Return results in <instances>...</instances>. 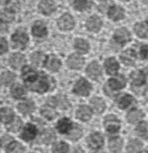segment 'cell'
Wrapping results in <instances>:
<instances>
[{
  "mask_svg": "<svg viewBox=\"0 0 148 153\" xmlns=\"http://www.w3.org/2000/svg\"><path fill=\"white\" fill-rule=\"evenodd\" d=\"M22 78L26 87L32 91L43 94L49 88V81L46 74L38 72L29 66H25L22 70Z\"/></svg>",
  "mask_w": 148,
  "mask_h": 153,
  "instance_id": "6da1fadb",
  "label": "cell"
},
{
  "mask_svg": "<svg viewBox=\"0 0 148 153\" xmlns=\"http://www.w3.org/2000/svg\"><path fill=\"white\" fill-rule=\"evenodd\" d=\"M11 41L13 43L14 47L18 49H22L27 45L28 43V36L26 33L22 32V30H17L12 35Z\"/></svg>",
  "mask_w": 148,
  "mask_h": 153,
  "instance_id": "7a4b0ae2",
  "label": "cell"
},
{
  "mask_svg": "<svg viewBox=\"0 0 148 153\" xmlns=\"http://www.w3.org/2000/svg\"><path fill=\"white\" fill-rule=\"evenodd\" d=\"M15 112L10 107H0V123L4 124L5 126L15 120Z\"/></svg>",
  "mask_w": 148,
  "mask_h": 153,
  "instance_id": "3957f363",
  "label": "cell"
},
{
  "mask_svg": "<svg viewBox=\"0 0 148 153\" xmlns=\"http://www.w3.org/2000/svg\"><path fill=\"white\" fill-rule=\"evenodd\" d=\"M104 127L110 133H116L120 129V122L114 115H108L104 120Z\"/></svg>",
  "mask_w": 148,
  "mask_h": 153,
  "instance_id": "277c9868",
  "label": "cell"
},
{
  "mask_svg": "<svg viewBox=\"0 0 148 153\" xmlns=\"http://www.w3.org/2000/svg\"><path fill=\"white\" fill-rule=\"evenodd\" d=\"M74 92L78 96H88L91 90V85L88 81L85 79H81L76 82L75 86H74Z\"/></svg>",
  "mask_w": 148,
  "mask_h": 153,
  "instance_id": "5b68a950",
  "label": "cell"
},
{
  "mask_svg": "<svg viewBox=\"0 0 148 153\" xmlns=\"http://www.w3.org/2000/svg\"><path fill=\"white\" fill-rule=\"evenodd\" d=\"M37 133H38V130H37V127L34 125V124H27L26 126H24L23 130L21 132V138L23 140H34L37 136Z\"/></svg>",
  "mask_w": 148,
  "mask_h": 153,
  "instance_id": "8992f818",
  "label": "cell"
},
{
  "mask_svg": "<svg viewBox=\"0 0 148 153\" xmlns=\"http://www.w3.org/2000/svg\"><path fill=\"white\" fill-rule=\"evenodd\" d=\"M57 24H59V27L61 28V30H72L74 26V19L69 14H65V15H63L59 19Z\"/></svg>",
  "mask_w": 148,
  "mask_h": 153,
  "instance_id": "52a82bcc",
  "label": "cell"
},
{
  "mask_svg": "<svg viewBox=\"0 0 148 153\" xmlns=\"http://www.w3.org/2000/svg\"><path fill=\"white\" fill-rule=\"evenodd\" d=\"M24 63H25V57L20 53H13L9 58V64L11 65V67L15 68V69H18L21 66H23Z\"/></svg>",
  "mask_w": 148,
  "mask_h": 153,
  "instance_id": "ba28073f",
  "label": "cell"
},
{
  "mask_svg": "<svg viewBox=\"0 0 148 153\" xmlns=\"http://www.w3.org/2000/svg\"><path fill=\"white\" fill-rule=\"evenodd\" d=\"M55 4L52 0H42L39 4V11L44 15H50L54 12Z\"/></svg>",
  "mask_w": 148,
  "mask_h": 153,
  "instance_id": "9c48e42d",
  "label": "cell"
},
{
  "mask_svg": "<svg viewBox=\"0 0 148 153\" xmlns=\"http://www.w3.org/2000/svg\"><path fill=\"white\" fill-rule=\"evenodd\" d=\"M114 39L117 43H120L121 45H123V44H125L127 41H129V39H130V34H129V32L126 28H119V30H117L116 33H115Z\"/></svg>",
  "mask_w": 148,
  "mask_h": 153,
  "instance_id": "30bf717a",
  "label": "cell"
},
{
  "mask_svg": "<svg viewBox=\"0 0 148 153\" xmlns=\"http://www.w3.org/2000/svg\"><path fill=\"white\" fill-rule=\"evenodd\" d=\"M88 143H89V146L91 148H94V149H98L100 147H102L103 145V138H102V135L100 133H92L91 135L89 136L88 138Z\"/></svg>",
  "mask_w": 148,
  "mask_h": 153,
  "instance_id": "8fae6325",
  "label": "cell"
},
{
  "mask_svg": "<svg viewBox=\"0 0 148 153\" xmlns=\"http://www.w3.org/2000/svg\"><path fill=\"white\" fill-rule=\"evenodd\" d=\"M32 35L37 38H44L47 35V28L45 24L41 21H38L32 26Z\"/></svg>",
  "mask_w": 148,
  "mask_h": 153,
  "instance_id": "7c38bea8",
  "label": "cell"
},
{
  "mask_svg": "<svg viewBox=\"0 0 148 153\" xmlns=\"http://www.w3.org/2000/svg\"><path fill=\"white\" fill-rule=\"evenodd\" d=\"M68 66L72 69H81L84 65V59L78 55H71L68 58Z\"/></svg>",
  "mask_w": 148,
  "mask_h": 153,
  "instance_id": "4fadbf2b",
  "label": "cell"
},
{
  "mask_svg": "<svg viewBox=\"0 0 148 153\" xmlns=\"http://www.w3.org/2000/svg\"><path fill=\"white\" fill-rule=\"evenodd\" d=\"M25 87L23 85L18 83H13L11 85V94L13 96V98L22 99L23 97H25Z\"/></svg>",
  "mask_w": 148,
  "mask_h": 153,
  "instance_id": "5bb4252c",
  "label": "cell"
},
{
  "mask_svg": "<svg viewBox=\"0 0 148 153\" xmlns=\"http://www.w3.org/2000/svg\"><path fill=\"white\" fill-rule=\"evenodd\" d=\"M87 74L90 78L92 79L97 80L100 76H101V67L99 66V64L96 63V62H93L91 63L87 68Z\"/></svg>",
  "mask_w": 148,
  "mask_h": 153,
  "instance_id": "9a60e30c",
  "label": "cell"
},
{
  "mask_svg": "<svg viewBox=\"0 0 148 153\" xmlns=\"http://www.w3.org/2000/svg\"><path fill=\"white\" fill-rule=\"evenodd\" d=\"M101 25H102L101 20L97 16H92L87 21V27L91 32H98L100 30V27H101Z\"/></svg>",
  "mask_w": 148,
  "mask_h": 153,
  "instance_id": "2e32d148",
  "label": "cell"
},
{
  "mask_svg": "<svg viewBox=\"0 0 148 153\" xmlns=\"http://www.w3.org/2000/svg\"><path fill=\"white\" fill-rule=\"evenodd\" d=\"M17 108L22 114L27 115V114H30V113L34 110V102H32V101H25V102L19 103Z\"/></svg>",
  "mask_w": 148,
  "mask_h": 153,
  "instance_id": "e0dca14e",
  "label": "cell"
},
{
  "mask_svg": "<svg viewBox=\"0 0 148 153\" xmlns=\"http://www.w3.org/2000/svg\"><path fill=\"white\" fill-rule=\"evenodd\" d=\"M45 66L51 71H57L59 68L61 67V61L54 56H49L45 62Z\"/></svg>",
  "mask_w": 148,
  "mask_h": 153,
  "instance_id": "ac0fdd59",
  "label": "cell"
},
{
  "mask_svg": "<svg viewBox=\"0 0 148 153\" xmlns=\"http://www.w3.org/2000/svg\"><path fill=\"white\" fill-rule=\"evenodd\" d=\"M137 59V55L133 49H127L121 55V60L126 65H133Z\"/></svg>",
  "mask_w": 148,
  "mask_h": 153,
  "instance_id": "d6986e66",
  "label": "cell"
},
{
  "mask_svg": "<svg viewBox=\"0 0 148 153\" xmlns=\"http://www.w3.org/2000/svg\"><path fill=\"white\" fill-rule=\"evenodd\" d=\"M24 147L21 143L12 140L7 147H5V153H23Z\"/></svg>",
  "mask_w": 148,
  "mask_h": 153,
  "instance_id": "ffe728a7",
  "label": "cell"
},
{
  "mask_svg": "<svg viewBox=\"0 0 148 153\" xmlns=\"http://www.w3.org/2000/svg\"><path fill=\"white\" fill-rule=\"evenodd\" d=\"M15 74L11 71H3L0 74V84L4 86H10L15 82Z\"/></svg>",
  "mask_w": 148,
  "mask_h": 153,
  "instance_id": "44dd1931",
  "label": "cell"
},
{
  "mask_svg": "<svg viewBox=\"0 0 148 153\" xmlns=\"http://www.w3.org/2000/svg\"><path fill=\"white\" fill-rule=\"evenodd\" d=\"M125 78L123 76H119L116 78H113L108 81V86H110L112 89H121V88L124 87L125 85Z\"/></svg>",
  "mask_w": 148,
  "mask_h": 153,
  "instance_id": "7402d4cb",
  "label": "cell"
},
{
  "mask_svg": "<svg viewBox=\"0 0 148 153\" xmlns=\"http://www.w3.org/2000/svg\"><path fill=\"white\" fill-rule=\"evenodd\" d=\"M135 32L140 38L148 37V22H140L135 25Z\"/></svg>",
  "mask_w": 148,
  "mask_h": 153,
  "instance_id": "603a6c76",
  "label": "cell"
},
{
  "mask_svg": "<svg viewBox=\"0 0 148 153\" xmlns=\"http://www.w3.org/2000/svg\"><path fill=\"white\" fill-rule=\"evenodd\" d=\"M123 16H124V11L122 10V7L114 5V7H110V10H108V17L111 19L120 20L123 18Z\"/></svg>",
  "mask_w": 148,
  "mask_h": 153,
  "instance_id": "cb8c5ba5",
  "label": "cell"
},
{
  "mask_svg": "<svg viewBox=\"0 0 148 153\" xmlns=\"http://www.w3.org/2000/svg\"><path fill=\"white\" fill-rule=\"evenodd\" d=\"M76 115L81 121H89L92 117V110L88 106H81L76 111Z\"/></svg>",
  "mask_w": 148,
  "mask_h": 153,
  "instance_id": "d4e9b609",
  "label": "cell"
},
{
  "mask_svg": "<svg viewBox=\"0 0 148 153\" xmlns=\"http://www.w3.org/2000/svg\"><path fill=\"white\" fill-rule=\"evenodd\" d=\"M104 66H106V72L108 74H115L117 71H118L119 68V64L114 58H111V59H108L104 63Z\"/></svg>",
  "mask_w": 148,
  "mask_h": 153,
  "instance_id": "484cf974",
  "label": "cell"
},
{
  "mask_svg": "<svg viewBox=\"0 0 148 153\" xmlns=\"http://www.w3.org/2000/svg\"><path fill=\"white\" fill-rule=\"evenodd\" d=\"M92 108L96 113H101L106 109V104H104L103 100L100 98H93L91 100Z\"/></svg>",
  "mask_w": 148,
  "mask_h": 153,
  "instance_id": "4316f807",
  "label": "cell"
},
{
  "mask_svg": "<svg viewBox=\"0 0 148 153\" xmlns=\"http://www.w3.org/2000/svg\"><path fill=\"white\" fill-rule=\"evenodd\" d=\"M71 128H72V123L67 117H64V119H62L57 123V129H59V131L61 133H68Z\"/></svg>",
  "mask_w": 148,
  "mask_h": 153,
  "instance_id": "83f0119b",
  "label": "cell"
},
{
  "mask_svg": "<svg viewBox=\"0 0 148 153\" xmlns=\"http://www.w3.org/2000/svg\"><path fill=\"white\" fill-rule=\"evenodd\" d=\"M130 80H131V83H133V85L140 86L144 83V81H145V76H144L143 72L140 71V70H136V71H133V74H131Z\"/></svg>",
  "mask_w": 148,
  "mask_h": 153,
  "instance_id": "f1b7e54d",
  "label": "cell"
},
{
  "mask_svg": "<svg viewBox=\"0 0 148 153\" xmlns=\"http://www.w3.org/2000/svg\"><path fill=\"white\" fill-rule=\"evenodd\" d=\"M127 153H140L142 150V144L141 142L137 140H131L127 145Z\"/></svg>",
  "mask_w": 148,
  "mask_h": 153,
  "instance_id": "f546056e",
  "label": "cell"
},
{
  "mask_svg": "<svg viewBox=\"0 0 148 153\" xmlns=\"http://www.w3.org/2000/svg\"><path fill=\"white\" fill-rule=\"evenodd\" d=\"M143 112L141 110H138V109H133V110H130L128 113H127V121L129 123H137L143 117Z\"/></svg>",
  "mask_w": 148,
  "mask_h": 153,
  "instance_id": "4dcf8cb0",
  "label": "cell"
},
{
  "mask_svg": "<svg viewBox=\"0 0 148 153\" xmlns=\"http://www.w3.org/2000/svg\"><path fill=\"white\" fill-rule=\"evenodd\" d=\"M108 148L112 152L117 153L121 150L122 148V140L119 137H114L110 140V145H108Z\"/></svg>",
  "mask_w": 148,
  "mask_h": 153,
  "instance_id": "1f68e13d",
  "label": "cell"
},
{
  "mask_svg": "<svg viewBox=\"0 0 148 153\" xmlns=\"http://www.w3.org/2000/svg\"><path fill=\"white\" fill-rule=\"evenodd\" d=\"M133 102V99L131 96H128V94H123V96L120 97L118 101V105L120 108H127L128 106H130Z\"/></svg>",
  "mask_w": 148,
  "mask_h": 153,
  "instance_id": "d6a6232c",
  "label": "cell"
},
{
  "mask_svg": "<svg viewBox=\"0 0 148 153\" xmlns=\"http://www.w3.org/2000/svg\"><path fill=\"white\" fill-rule=\"evenodd\" d=\"M75 48H76V51L78 53H85L89 51V44L84 39H76L75 40Z\"/></svg>",
  "mask_w": 148,
  "mask_h": 153,
  "instance_id": "836d02e7",
  "label": "cell"
},
{
  "mask_svg": "<svg viewBox=\"0 0 148 153\" xmlns=\"http://www.w3.org/2000/svg\"><path fill=\"white\" fill-rule=\"evenodd\" d=\"M22 126H23V124H22L21 120L19 117H15V120L12 123L7 125V129L11 132H18L22 128Z\"/></svg>",
  "mask_w": 148,
  "mask_h": 153,
  "instance_id": "e575fe53",
  "label": "cell"
},
{
  "mask_svg": "<svg viewBox=\"0 0 148 153\" xmlns=\"http://www.w3.org/2000/svg\"><path fill=\"white\" fill-rule=\"evenodd\" d=\"M81 134H83V131H81V129L79 128V126H73V127L70 129V131L68 132V137L70 138V140H78L79 137L81 136Z\"/></svg>",
  "mask_w": 148,
  "mask_h": 153,
  "instance_id": "d590c367",
  "label": "cell"
},
{
  "mask_svg": "<svg viewBox=\"0 0 148 153\" xmlns=\"http://www.w3.org/2000/svg\"><path fill=\"white\" fill-rule=\"evenodd\" d=\"M41 138H42V142L44 143V144H51L55 138L54 132H53L52 130H49V129L45 130V131L42 133Z\"/></svg>",
  "mask_w": 148,
  "mask_h": 153,
  "instance_id": "8d00e7d4",
  "label": "cell"
},
{
  "mask_svg": "<svg viewBox=\"0 0 148 153\" xmlns=\"http://www.w3.org/2000/svg\"><path fill=\"white\" fill-rule=\"evenodd\" d=\"M52 152L53 153H68L69 152V147L64 142L56 143V144L53 145Z\"/></svg>",
  "mask_w": 148,
  "mask_h": 153,
  "instance_id": "74e56055",
  "label": "cell"
},
{
  "mask_svg": "<svg viewBox=\"0 0 148 153\" xmlns=\"http://www.w3.org/2000/svg\"><path fill=\"white\" fill-rule=\"evenodd\" d=\"M138 135L143 138H148V124L147 123H141L136 129Z\"/></svg>",
  "mask_w": 148,
  "mask_h": 153,
  "instance_id": "f35d334b",
  "label": "cell"
},
{
  "mask_svg": "<svg viewBox=\"0 0 148 153\" xmlns=\"http://www.w3.org/2000/svg\"><path fill=\"white\" fill-rule=\"evenodd\" d=\"M44 55H43L42 53H39V51H37V53H34L32 55V57H30V60H32V63L34 64V65L36 66H40L41 64H43V62H44Z\"/></svg>",
  "mask_w": 148,
  "mask_h": 153,
  "instance_id": "ab89813d",
  "label": "cell"
},
{
  "mask_svg": "<svg viewBox=\"0 0 148 153\" xmlns=\"http://www.w3.org/2000/svg\"><path fill=\"white\" fill-rule=\"evenodd\" d=\"M90 5L89 0H74V7L78 11H84V10L88 9Z\"/></svg>",
  "mask_w": 148,
  "mask_h": 153,
  "instance_id": "60d3db41",
  "label": "cell"
},
{
  "mask_svg": "<svg viewBox=\"0 0 148 153\" xmlns=\"http://www.w3.org/2000/svg\"><path fill=\"white\" fill-rule=\"evenodd\" d=\"M41 113H42L43 117L48 120H52L53 117L56 115L55 111L53 110L52 108H50V107H43V108L41 109Z\"/></svg>",
  "mask_w": 148,
  "mask_h": 153,
  "instance_id": "b9f144b4",
  "label": "cell"
},
{
  "mask_svg": "<svg viewBox=\"0 0 148 153\" xmlns=\"http://www.w3.org/2000/svg\"><path fill=\"white\" fill-rule=\"evenodd\" d=\"M56 104L59 105V108L64 109V110H66V109H68L70 107V104H69V101L67 100V98L64 96H59L56 98Z\"/></svg>",
  "mask_w": 148,
  "mask_h": 153,
  "instance_id": "7bdbcfd3",
  "label": "cell"
},
{
  "mask_svg": "<svg viewBox=\"0 0 148 153\" xmlns=\"http://www.w3.org/2000/svg\"><path fill=\"white\" fill-rule=\"evenodd\" d=\"M9 51V42L4 37L0 36V56L4 55Z\"/></svg>",
  "mask_w": 148,
  "mask_h": 153,
  "instance_id": "ee69618b",
  "label": "cell"
},
{
  "mask_svg": "<svg viewBox=\"0 0 148 153\" xmlns=\"http://www.w3.org/2000/svg\"><path fill=\"white\" fill-rule=\"evenodd\" d=\"M140 53L143 59H148V45H143L140 49Z\"/></svg>",
  "mask_w": 148,
  "mask_h": 153,
  "instance_id": "f6af8a7d",
  "label": "cell"
},
{
  "mask_svg": "<svg viewBox=\"0 0 148 153\" xmlns=\"http://www.w3.org/2000/svg\"><path fill=\"white\" fill-rule=\"evenodd\" d=\"M55 104H56V98H49L48 99V105L54 106Z\"/></svg>",
  "mask_w": 148,
  "mask_h": 153,
  "instance_id": "bcb514c9",
  "label": "cell"
},
{
  "mask_svg": "<svg viewBox=\"0 0 148 153\" xmlns=\"http://www.w3.org/2000/svg\"><path fill=\"white\" fill-rule=\"evenodd\" d=\"M72 153H84V151L81 150L79 147H77V148H74V150H73V152Z\"/></svg>",
  "mask_w": 148,
  "mask_h": 153,
  "instance_id": "7dc6e473",
  "label": "cell"
},
{
  "mask_svg": "<svg viewBox=\"0 0 148 153\" xmlns=\"http://www.w3.org/2000/svg\"><path fill=\"white\" fill-rule=\"evenodd\" d=\"M11 0H0V5H7Z\"/></svg>",
  "mask_w": 148,
  "mask_h": 153,
  "instance_id": "c3c4849f",
  "label": "cell"
},
{
  "mask_svg": "<svg viewBox=\"0 0 148 153\" xmlns=\"http://www.w3.org/2000/svg\"><path fill=\"white\" fill-rule=\"evenodd\" d=\"M91 153H104L103 151H101V150H96V151H92Z\"/></svg>",
  "mask_w": 148,
  "mask_h": 153,
  "instance_id": "681fc988",
  "label": "cell"
},
{
  "mask_svg": "<svg viewBox=\"0 0 148 153\" xmlns=\"http://www.w3.org/2000/svg\"><path fill=\"white\" fill-rule=\"evenodd\" d=\"M100 1H104V0H100Z\"/></svg>",
  "mask_w": 148,
  "mask_h": 153,
  "instance_id": "f907efd6",
  "label": "cell"
},
{
  "mask_svg": "<svg viewBox=\"0 0 148 153\" xmlns=\"http://www.w3.org/2000/svg\"><path fill=\"white\" fill-rule=\"evenodd\" d=\"M144 153H147V152H144Z\"/></svg>",
  "mask_w": 148,
  "mask_h": 153,
  "instance_id": "816d5d0a",
  "label": "cell"
},
{
  "mask_svg": "<svg viewBox=\"0 0 148 153\" xmlns=\"http://www.w3.org/2000/svg\"><path fill=\"white\" fill-rule=\"evenodd\" d=\"M0 125H1V123H0Z\"/></svg>",
  "mask_w": 148,
  "mask_h": 153,
  "instance_id": "f5cc1de1",
  "label": "cell"
},
{
  "mask_svg": "<svg viewBox=\"0 0 148 153\" xmlns=\"http://www.w3.org/2000/svg\"><path fill=\"white\" fill-rule=\"evenodd\" d=\"M125 1H126V0H125Z\"/></svg>",
  "mask_w": 148,
  "mask_h": 153,
  "instance_id": "db71d44e",
  "label": "cell"
},
{
  "mask_svg": "<svg viewBox=\"0 0 148 153\" xmlns=\"http://www.w3.org/2000/svg\"><path fill=\"white\" fill-rule=\"evenodd\" d=\"M147 153H148V152H147Z\"/></svg>",
  "mask_w": 148,
  "mask_h": 153,
  "instance_id": "11a10c76",
  "label": "cell"
}]
</instances>
